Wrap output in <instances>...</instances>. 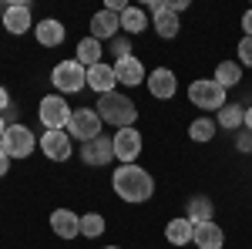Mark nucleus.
Wrapping results in <instances>:
<instances>
[{
	"instance_id": "nucleus-1",
	"label": "nucleus",
	"mask_w": 252,
	"mask_h": 249,
	"mask_svg": "<svg viewBox=\"0 0 252 249\" xmlns=\"http://www.w3.org/2000/svg\"><path fill=\"white\" fill-rule=\"evenodd\" d=\"M111 189L118 192V199L121 202H128V206H141V202H148L152 195H155V178L148 169H141V165H118L115 175H111Z\"/></svg>"
},
{
	"instance_id": "nucleus-2",
	"label": "nucleus",
	"mask_w": 252,
	"mask_h": 249,
	"mask_svg": "<svg viewBox=\"0 0 252 249\" xmlns=\"http://www.w3.org/2000/svg\"><path fill=\"white\" fill-rule=\"evenodd\" d=\"M94 111H97V118H101L104 125H115V132H118V128H131V125L138 121L135 101H131L128 95H121V91L101 95V98H97V105H94Z\"/></svg>"
},
{
	"instance_id": "nucleus-3",
	"label": "nucleus",
	"mask_w": 252,
	"mask_h": 249,
	"mask_svg": "<svg viewBox=\"0 0 252 249\" xmlns=\"http://www.w3.org/2000/svg\"><path fill=\"white\" fill-rule=\"evenodd\" d=\"M189 101H192L198 111H222L229 101H225V88L215 81V77H198L189 84Z\"/></svg>"
},
{
	"instance_id": "nucleus-4",
	"label": "nucleus",
	"mask_w": 252,
	"mask_h": 249,
	"mask_svg": "<svg viewBox=\"0 0 252 249\" xmlns=\"http://www.w3.org/2000/svg\"><path fill=\"white\" fill-rule=\"evenodd\" d=\"M74 115V108L67 105L64 95H44L37 105V118L44 125V132H67V121Z\"/></svg>"
},
{
	"instance_id": "nucleus-5",
	"label": "nucleus",
	"mask_w": 252,
	"mask_h": 249,
	"mask_svg": "<svg viewBox=\"0 0 252 249\" xmlns=\"http://www.w3.org/2000/svg\"><path fill=\"white\" fill-rule=\"evenodd\" d=\"M51 84H54V95H78L88 88V68H81L78 61H61L51 71Z\"/></svg>"
},
{
	"instance_id": "nucleus-6",
	"label": "nucleus",
	"mask_w": 252,
	"mask_h": 249,
	"mask_svg": "<svg viewBox=\"0 0 252 249\" xmlns=\"http://www.w3.org/2000/svg\"><path fill=\"white\" fill-rule=\"evenodd\" d=\"M37 148V135L31 132L27 125H7V132L0 138V152L7 155V158H31Z\"/></svg>"
},
{
	"instance_id": "nucleus-7",
	"label": "nucleus",
	"mask_w": 252,
	"mask_h": 249,
	"mask_svg": "<svg viewBox=\"0 0 252 249\" xmlns=\"http://www.w3.org/2000/svg\"><path fill=\"white\" fill-rule=\"evenodd\" d=\"M111 145H115V158L121 165H135L141 148H145V138H141V132L131 125V128H118V132L111 135Z\"/></svg>"
},
{
	"instance_id": "nucleus-8",
	"label": "nucleus",
	"mask_w": 252,
	"mask_h": 249,
	"mask_svg": "<svg viewBox=\"0 0 252 249\" xmlns=\"http://www.w3.org/2000/svg\"><path fill=\"white\" fill-rule=\"evenodd\" d=\"M101 118H97L94 108H74V115H71V121H67V135L74 138V142H91V138H97L101 135Z\"/></svg>"
},
{
	"instance_id": "nucleus-9",
	"label": "nucleus",
	"mask_w": 252,
	"mask_h": 249,
	"mask_svg": "<svg viewBox=\"0 0 252 249\" xmlns=\"http://www.w3.org/2000/svg\"><path fill=\"white\" fill-rule=\"evenodd\" d=\"M37 148L47 162H67L71 152H74V138L67 132H44L40 142H37Z\"/></svg>"
},
{
	"instance_id": "nucleus-10",
	"label": "nucleus",
	"mask_w": 252,
	"mask_h": 249,
	"mask_svg": "<svg viewBox=\"0 0 252 249\" xmlns=\"http://www.w3.org/2000/svg\"><path fill=\"white\" fill-rule=\"evenodd\" d=\"M0 20H3V31L7 34H31L34 31V17H31V3H7L3 10H0Z\"/></svg>"
},
{
	"instance_id": "nucleus-11",
	"label": "nucleus",
	"mask_w": 252,
	"mask_h": 249,
	"mask_svg": "<svg viewBox=\"0 0 252 249\" xmlns=\"http://www.w3.org/2000/svg\"><path fill=\"white\" fill-rule=\"evenodd\" d=\"M81 162H88V165H94V169L115 162V145H111V138H108V135H97L91 142H84V145H81Z\"/></svg>"
},
{
	"instance_id": "nucleus-12",
	"label": "nucleus",
	"mask_w": 252,
	"mask_h": 249,
	"mask_svg": "<svg viewBox=\"0 0 252 249\" xmlns=\"http://www.w3.org/2000/svg\"><path fill=\"white\" fill-rule=\"evenodd\" d=\"M88 88H91L97 98H101V95H111V91H118L115 64L101 61V64H94V68H88Z\"/></svg>"
},
{
	"instance_id": "nucleus-13",
	"label": "nucleus",
	"mask_w": 252,
	"mask_h": 249,
	"mask_svg": "<svg viewBox=\"0 0 252 249\" xmlns=\"http://www.w3.org/2000/svg\"><path fill=\"white\" fill-rule=\"evenodd\" d=\"M145 84H148L152 98H158V101H168V98H175V91H178V77H175L172 68H155L152 74L145 77Z\"/></svg>"
},
{
	"instance_id": "nucleus-14",
	"label": "nucleus",
	"mask_w": 252,
	"mask_h": 249,
	"mask_svg": "<svg viewBox=\"0 0 252 249\" xmlns=\"http://www.w3.org/2000/svg\"><path fill=\"white\" fill-rule=\"evenodd\" d=\"M51 229H54L58 239L71 243V239H78V236H81V215H78V212H71V209H54V212H51Z\"/></svg>"
},
{
	"instance_id": "nucleus-15",
	"label": "nucleus",
	"mask_w": 252,
	"mask_h": 249,
	"mask_svg": "<svg viewBox=\"0 0 252 249\" xmlns=\"http://www.w3.org/2000/svg\"><path fill=\"white\" fill-rule=\"evenodd\" d=\"M31 34L37 37L40 47H61L64 37H67V27H64L61 20H54V17H44V20L34 24V31H31Z\"/></svg>"
},
{
	"instance_id": "nucleus-16",
	"label": "nucleus",
	"mask_w": 252,
	"mask_h": 249,
	"mask_svg": "<svg viewBox=\"0 0 252 249\" xmlns=\"http://www.w3.org/2000/svg\"><path fill=\"white\" fill-rule=\"evenodd\" d=\"M118 34H121V20H118V14H111V10H97V14H91V37L94 40H115Z\"/></svg>"
},
{
	"instance_id": "nucleus-17",
	"label": "nucleus",
	"mask_w": 252,
	"mask_h": 249,
	"mask_svg": "<svg viewBox=\"0 0 252 249\" xmlns=\"http://www.w3.org/2000/svg\"><path fill=\"white\" fill-rule=\"evenodd\" d=\"M192 243L198 249H222L225 246V229L219 222H198L192 229Z\"/></svg>"
},
{
	"instance_id": "nucleus-18",
	"label": "nucleus",
	"mask_w": 252,
	"mask_h": 249,
	"mask_svg": "<svg viewBox=\"0 0 252 249\" xmlns=\"http://www.w3.org/2000/svg\"><path fill=\"white\" fill-rule=\"evenodd\" d=\"M115 74H118V84L138 88V84H145V64L135 54L131 58H121V61H115Z\"/></svg>"
},
{
	"instance_id": "nucleus-19",
	"label": "nucleus",
	"mask_w": 252,
	"mask_h": 249,
	"mask_svg": "<svg viewBox=\"0 0 252 249\" xmlns=\"http://www.w3.org/2000/svg\"><path fill=\"white\" fill-rule=\"evenodd\" d=\"M118 20H121V34H128V37L145 34V27H152V17L145 14V7H131V3L118 14Z\"/></svg>"
},
{
	"instance_id": "nucleus-20",
	"label": "nucleus",
	"mask_w": 252,
	"mask_h": 249,
	"mask_svg": "<svg viewBox=\"0 0 252 249\" xmlns=\"http://www.w3.org/2000/svg\"><path fill=\"white\" fill-rule=\"evenodd\" d=\"M215 215V206L209 195H192L189 199V206H185V219L192 222V226H198V222H212Z\"/></svg>"
},
{
	"instance_id": "nucleus-21",
	"label": "nucleus",
	"mask_w": 252,
	"mask_h": 249,
	"mask_svg": "<svg viewBox=\"0 0 252 249\" xmlns=\"http://www.w3.org/2000/svg\"><path fill=\"white\" fill-rule=\"evenodd\" d=\"M101 54H104L101 40H94L91 34H88V37H81V40H78V51H74V61H78L81 68H94V64H101Z\"/></svg>"
},
{
	"instance_id": "nucleus-22",
	"label": "nucleus",
	"mask_w": 252,
	"mask_h": 249,
	"mask_svg": "<svg viewBox=\"0 0 252 249\" xmlns=\"http://www.w3.org/2000/svg\"><path fill=\"white\" fill-rule=\"evenodd\" d=\"M215 125L225 128V132H239V128H246V108L235 105V101H229V105L215 115Z\"/></svg>"
},
{
	"instance_id": "nucleus-23",
	"label": "nucleus",
	"mask_w": 252,
	"mask_h": 249,
	"mask_svg": "<svg viewBox=\"0 0 252 249\" xmlns=\"http://www.w3.org/2000/svg\"><path fill=\"white\" fill-rule=\"evenodd\" d=\"M192 229L195 226L185 219V215H175L172 222L165 226V239H168L172 246H189V243H192Z\"/></svg>"
},
{
	"instance_id": "nucleus-24",
	"label": "nucleus",
	"mask_w": 252,
	"mask_h": 249,
	"mask_svg": "<svg viewBox=\"0 0 252 249\" xmlns=\"http://www.w3.org/2000/svg\"><path fill=\"white\" fill-rule=\"evenodd\" d=\"M212 77L225 88V91H229V88H235V84L242 81V64H239V61H219Z\"/></svg>"
},
{
	"instance_id": "nucleus-25",
	"label": "nucleus",
	"mask_w": 252,
	"mask_h": 249,
	"mask_svg": "<svg viewBox=\"0 0 252 249\" xmlns=\"http://www.w3.org/2000/svg\"><path fill=\"white\" fill-rule=\"evenodd\" d=\"M215 132H219V125H215V118H209V115H198L192 125H189V138H192V142H198V145L212 142Z\"/></svg>"
},
{
	"instance_id": "nucleus-26",
	"label": "nucleus",
	"mask_w": 252,
	"mask_h": 249,
	"mask_svg": "<svg viewBox=\"0 0 252 249\" xmlns=\"http://www.w3.org/2000/svg\"><path fill=\"white\" fill-rule=\"evenodd\" d=\"M152 27H155V34H158V37H165V40L178 37V31H182L178 17H175V14H168V10L155 14V17H152Z\"/></svg>"
},
{
	"instance_id": "nucleus-27",
	"label": "nucleus",
	"mask_w": 252,
	"mask_h": 249,
	"mask_svg": "<svg viewBox=\"0 0 252 249\" xmlns=\"http://www.w3.org/2000/svg\"><path fill=\"white\" fill-rule=\"evenodd\" d=\"M104 229H108V222H104L101 212H84L81 215V236L84 239H97V236H104Z\"/></svg>"
},
{
	"instance_id": "nucleus-28",
	"label": "nucleus",
	"mask_w": 252,
	"mask_h": 249,
	"mask_svg": "<svg viewBox=\"0 0 252 249\" xmlns=\"http://www.w3.org/2000/svg\"><path fill=\"white\" fill-rule=\"evenodd\" d=\"M108 51H111L118 61H121V58H131V37H128V34H118L115 40H108Z\"/></svg>"
},
{
	"instance_id": "nucleus-29",
	"label": "nucleus",
	"mask_w": 252,
	"mask_h": 249,
	"mask_svg": "<svg viewBox=\"0 0 252 249\" xmlns=\"http://www.w3.org/2000/svg\"><path fill=\"white\" fill-rule=\"evenodd\" d=\"M235 54H239V64H242V68H252V37H242V40H239Z\"/></svg>"
},
{
	"instance_id": "nucleus-30",
	"label": "nucleus",
	"mask_w": 252,
	"mask_h": 249,
	"mask_svg": "<svg viewBox=\"0 0 252 249\" xmlns=\"http://www.w3.org/2000/svg\"><path fill=\"white\" fill-rule=\"evenodd\" d=\"M185 7H189V0H165V10H168V14H175V17H178Z\"/></svg>"
},
{
	"instance_id": "nucleus-31",
	"label": "nucleus",
	"mask_w": 252,
	"mask_h": 249,
	"mask_svg": "<svg viewBox=\"0 0 252 249\" xmlns=\"http://www.w3.org/2000/svg\"><path fill=\"white\" fill-rule=\"evenodd\" d=\"M242 37H252V10L242 14Z\"/></svg>"
},
{
	"instance_id": "nucleus-32",
	"label": "nucleus",
	"mask_w": 252,
	"mask_h": 249,
	"mask_svg": "<svg viewBox=\"0 0 252 249\" xmlns=\"http://www.w3.org/2000/svg\"><path fill=\"white\" fill-rule=\"evenodd\" d=\"M235 145H239V152H252V135L249 132L239 135V142H235Z\"/></svg>"
},
{
	"instance_id": "nucleus-33",
	"label": "nucleus",
	"mask_w": 252,
	"mask_h": 249,
	"mask_svg": "<svg viewBox=\"0 0 252 249\" xmlns=\"http://www.w3.org/2000/svg\"><path fill=\"white\" fill-rule=\"evenodd\" d=\"M10 105H14V101H10V95H7V88L0 84V115H3V111H7Z\"/></svg>"
},
{
	"instance_id": "nucleus-34",
	"label": "nucleus",
	"mask_w": 252,
	"mask_h": 249,
	"mask_svg": "<svg viewBox=\"0 0 252 249\" xmlns=\"http://www.w3.org/2000/svg\"><path fill=\"white\" fill-rule=\"evenodd\" d=\"M7 172H10V158H7V155L0 152V178H3Z\"/></svg>"
},
{
	"instance_id": "nucleus-35",
	"label": "nucleus",
	"mask_w": 252,
	"mask_h": 249,
	"mask_svg": "<svg viewBox=\"0 0 252 249\" xmlns=\"http://www.w3.org/2000/svg\"><path fill=\"white\" fill-rule=\"evenodd\" d=\"M246 132L252 135V108H246Z\"/></svg>"
},
{
	"instance_id": "nucleus-36",
	"label": "nucleus",
	"mask_w": 252,
	"mask_h": 249,
	"mask_svg": "<svg viewBox=\"0 0 252 249\" xmlns=\"http://www.w3.org/2000/svg\"><path fill=\"white\" fill-rule=\"evenodd\" d=\"M3 132H7V121H3V118H0V138H3Z\"/></svg>"
},
{
	"instance_id": "nucleus-37",
	"label": "nucleus",
	"mask_w": 252,
	"mask_h": 249,
	"mask_svg": "<svg viewBox=\"0 0 252 249\" xmlns=\"http://www.w3.org/2000/svg\"><path fill=\"white\" fill-rule=\"evenodd\" d=\"M101 249H121V246H101Z\"/></svg>"
}]
</instances>
